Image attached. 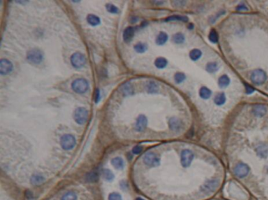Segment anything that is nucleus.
I'll return each mask as SVG.
<instances>
[{
  "label": "nucleus",
  "instance_id": "4468645a",
  "mask_svg": "<svg viewBox=\"0 0 268 200\" xmlns=\"http://www.w3.org/2000/svg\"><path fill=\"white\" fill-rule=\"evenodd\" d=\"M134 28H132V27H128L124 30V34H123V37H124V42H131L134 37Z\"/></svg>",
  "mask_w": 268,
  "mask_h": 200
},
{
  "label": "nucleus",
  "instance_id": "72a5a7b5",
  "mask_svg": "<svg viewBox=\"0 0 268 200\" xmlns=\"http://www.w3.org/2000/svg\"><path fill=\"white\" fill-rule=\"evenodd\" d=\"M106 9L111 14H118L119 13V9H118L117 7L114 5L110 4V3L106 5Z\"/></svg>",
  "mask_w": 268,
  "mask_h": 200
},
{
  "label": "nucleus",
  "instance_id": "c9c22d12",
  "mask_svg": "<svg viewBox=\"0 0 268 200\" xmlns=\"http://www.w3.org/2000/svg\"><path fill=\"white\" fill-rule=\"evenodd\" d=\"M210 41L213 43H216L218 42V34L215 30H212L209 34Z\"/></svg>",
  "mask_w": 268,
  "mask_h": 200
},
{
  "label": "nucleus",
  "instance_id": "aec40b11",
  "mask_svg": "<svg viewBox=\"0 0 268 200\" xmlns=\"http://www.w3.org/2000/svg\"><path fill=\"white\" fill-rule=\"evenodd\" d=\"M167 39H168V36L165 32H160V34L158 35L157 38V39H156V42H157V45H164L165 42L167 41Z\"/></svg>",
  "mask_w": 268,
  "mask_h": 200
},
{
  "label": "nucleus",
  "instance_id": "4be33fe9",
  "mask_svg": "<svg viewBox=\"0 0 268 200\" xmlns=\"http://www.w3.org/2000/svg\"><path fill=\"white\" fill-rule=\"evenodd\" d=\"M112 164L116 169H123L124 166V161L120 157H116V158L112 159Z\"/></svg>",
  "mask_w": 268,
  "mask_h": 200
},
{
  "label": "nucleus",
  "instance_id": "5701e85b",
  "mask_svg": "<svg viewBox=\"0 0 268 200\" xmlns=\"http://www.w3.org/2000/svg\"><path fill=\"white\" fill-rule=\"evenodd\" d=\"M148 49V46L146 43H142V42H139L134 46V49L137 53L139 54H142L144 52H146Z\"/></svg>",
  "mask_w": 268,
  "mask_h": 200
},
{
  "label": "nucleus",
  "instance_id": "f704fd0d",
  "mask_svg": "<svg viewBox=\"0 0 268 200\" xmlns=\"http://www.w3.org/2000/svg\"><path fill=\"white\" fill-rule=\"evenodd\" d=\"M167 21H188V18L186 16H169L167 19Z\"/></svg>",
  "mask_w": 268,
  "mask_h": 200
},
{
  "label": "nucleus",
  "instance_id": "a19ab883",
  "mask_svg": "<svg viewBox=\"0 0 268 200\" xmlns=\"http://www.w3.org/2000/svg\"><path fill=\"white\" fill-rule=\"evenodd\" d=\"M172 3L175 4L174 6H182L186 4V2L185 1H173Z\"/></svg>",
  "mask_w": 268,
  "mask_h": 200
},
{
  "label": "nucleus",
  "instance_id": "f3484780",
  "mask_svg": "<svg viewBox=\"0 0 268 200\" xmlns=\"http://www.w3.org/2000/svg\"><path fill=\"white\" fill-rule=\"evenodd\" d=\"M253 112L254 114L258 117H262L264 116V115L266 114L267 112V108L263 105H257L255 106L253 108Z\"/></svg>",
  "mask_w": 268,
  "mask_h": 200
},
{
  "label": "nucleus",
  "instance_id": "2eb2a0df",
  "mask_svg": "<svg viewBox=\"0 0 268 200\" xmlns=\"http://www.w3.org/2000/svg\"><path fill=\"white\" fill-rule=\"evenodd\" d=\"M146 90L149 93H156L159 90L158 85L154 81H149L146 84Z\"/></svg>",
  "mask_w": 268,
  "mask_h": 200
},
{
  "label": "nucleus",
  "instance_id": "f03ea898",
  "mask_svg": "<svg viewBox=\"0 0 268 200\" xmlns=\"http://www.w3.org/2000/svg\"><path fill=\"white\" fill-rule=\"evenodd\" d=\"M43 58V54L42 51L38 49H31L27 54V59L29 62L35 65H38L42 62Z\"/></svg>",
  "mask_w": 268,
  "mask_h": 200
},
{
  "label": "nucleus",
  "instance_id": "7c9ffc66",
  "mask_svg": "<svg viewBox=\"0 0 268 200\" xmlns=\"http://www.w3.org/2000/svg\"><path fill=\"white\" fill-rule=\"evenodd\" d=\"M102 175H103L104 178L106 180V181H113V178H114V175L112 173V171L109 170H104L103 172H102Z\"/></svg>",
  "mask_w": 268,
  "mask_h": 200
},
{
  "label": "nucleus",
  "instance_id": "20e7f679",
  "mask_svg": "<svg viewBox=\"0 0 268 200\" xmlns=\"http://www.w3.org/2000/svg\"><path fill=\"white\" fill-rule=\"evenodd\" d=\"M76 141L75 137L71 134H65L61 138V145L65 150H70L75 145Z\"/></svg>",
  "mask_w": 268,
  "mask_h": 200
},
{
  "label": "nucleus",
  "instance_id": "a211bd4d",
  "mask_svg": "<svg viewBox=\"0 0 268 200\" xmlns=\"http://www.w3.org/2000/svg\"><path fill=\"white\" fill-rule=\"evenodd\" d=\"M169 126L172 130H178L181 127V123L176 118H172L169 120Z\"/></svg>",
  "mask_w": 268,
  "mask_h": 200
},
{
  "label": "nucleus",
  "instance_id": "e433bc0d",
  "mask_svg": "<svg viewBox=\"0 0 268 200\" xmlns=\"http://www.w3.org/2000/svg\"><path fill=\"white\" fill-rule=\"evenodd\" d=\"M186 79V75L183 73H177L175 75V80L177 83H181Z\"/></svg>",
  "mask_w": 268,
  "mask_h": 200
},
{
  "label": "nucleus",
  "instance_id": "393cba45",
  "mask_svg": "<svg viewBox=\"0 0 268 200\" xmlns=\"http://www.w3.org/2000/svg\"><path fill=\"white\" fill-rule=\"evenodd\" d=\"M230 84V79L229 77L226 75H222L219 79V86L223 88V87H226Z\"/></svg>",
  "mask_w": 268,
  "mask_h": 200
},
{
  "label": "nucleus",
  "instance_id": "f257e3e1",
  "mask_svg": "<svg viewBox=\"0 0 268 200\" xmlns=\"http://www.w3.org/2000/svg\"><path fill=\"white\" fill-rule=\"evenodd\" d=\"M89 84L84 79H77L74 80L72 83V88L75 93H83L88 90Z\"/></svg>",
  "mask_w": 268,
  "mask_h": 200
},
{
  "label": "nucleus",
  "instance_id": "c03bdc74",
  "mask_svg": "<svg viewBox=\"0 0 268 200\" xmlns=\"http://www.w3.org/2000/svg\"><path fill=\"white\" fill-rule=\"evenodd\" d=\"M137 21V18H134V17H133V20H131V21L132 23H134V21Z\"/></svg>",
  "mask_w": 268,
  "mask_h": 200
},
{
  "label": "nucleus",
  "instance_id": "9d476101",
  "mask_svg": "<svg viewBox=\"0 0 268 200\" xmlns=\"http://www.w3.org/2000/svg\"><path fill=\"white\" fill-rule=\"evenodd\" d=\"M234 173L238 177H246L249 173V167L245 163H238L234 169Z\"/></svg>",
  "mask_w": 268,
  "mask_h": 200
},
{
  "label": "nucleus",
  "instance_id": "0eeeda50",
  "mask_svg": "<svg viewBox=\"0 0 268 200\" xmlns=\"http://www.w3.org/2000/svg\"><path fill=\"white\" fill-rule=\"evenodd\" d=\"M144 163L149 166H157L160 165V158L153 152H148L143 157Z\"/></svg>",
  "mask_w": 268,
  "mask_h": 200
},
{
  "label": "nucleus",
  "instance_id": "bb28decb",
  "mask_svg": "<svg viewBox=\"0 0 268 200\" xmlns=\"http://www.w3.org/2000/svg\"><path fill=\"white\" fill-rule=\"evenodd\" d=\"M167 61L164 57H158L155 61V65L158 68H164L167 66Z\"/></svg>",
  "mask_w": 268,
  "mask_h": 200
},
{
  "label": "nucleus",
  "instance_id": "c756f323",
  "mask_svg": "<svg viewBox=\"0 0 268 200\" xmlns=\"http://www.w3.org/2000/svg\"><path fill=\"white\" fill-rule=\"evenodd\" d=\"M206 69L210 73H214L218 70V65L216 62H210L206 65Z\"/></svg>",
  "mask_w": 268,
  "mask_h": 200
},
{
  "label": "nucleus",
  "instance_id": "cd10ccee",
  "mask_svg": "<svg viewBox=\"0 0 268 200\" xmlns=\"http://www.w3.org/2000/svg\"><path fill=\"white\" fill-rule=\"evenodd\" d=\"M201 55H202L201 51H200V49H193V50L190 52V58L192 59L193 61H197V60H198V59L201 57Z\"/></svg>",
  "mask_w": 268,
  "mask_h": 200
},
{
  "label": "nucleus",
  "instance_id": "9b49d317",
  "mask_svg": "<svg viewBox=\"0 0 268 200\" xmlns=\"http://www.w3.org/2000/svg\"><path fill=\"white\" fill-rule=\"evenodd\" d=\"M13 64L6 59H2L0 61V73L2 75H7L13 71Z\"/></svg>",
  "mask_w": 268,
  "mask_h": 200
},
{
  "label": "nucleus",
  "instance_id": "a18cd8bd",
  "mask_svg": "<svg viewBox=\"0 0 268 200\" xmlns=\"http://www.w3.org/2000/svg\"><path fill=\"white\" fill-rule=\"evenodd\" d=\"M136 200H144V199H142V198H138V199H136Z\"/></svg>",
  "mask_w": 268,
  "mask_h": 200
},
{
  "label": "nucleus",
  "instance_id": "ddd939ff",
  "mask_svg": "<svg viewBox=\"0 0 268 200\" xmlns=\"http://www.w3.org/2000/svg\"><path fill=\"white\" fill-rule=\"evenodd\" d=\"M147 119L143 115H140L137 119L135 129L137 131H143L147 126Z\"/></svg>",
  "mask_w": 268,
  "mask_h": 200
},
{
  "label": "nucleus",
  "instance_id": "f8f14e48",
  "mask_svg": "<svg viewBox=\"0 0 268 200\" xmlns=\"http://www.w3.org/2000/svg\"><path fill=\"white\" fill-rule=\"evenodd\" d=\"M120 92L124 97L131 96L134 93V87L129 82H124L120 87Z\"/></svg>",
  "mask_w": 268,
  "mask_h": 200
},
{
  "label": "nucleus",
  "instance_id": "7ed1b4c3",
  "mask_svg": "<svg viewBox=\"0 0 268 200\" xmlns=\"http://www.w3.org/2000/svg\"><path fill=\"white\" fill-rule=\"evenodd\" d=\"M251 80L253 83L257 85H261L267 80L266 73L261 69L255 70L251 75Z\"/></svg>",
  "mask_w": 268,
  "mask_h": 200
},
{
  "label": "nucleus",
  "instance_id": "412c9836",
  "mask_svg": "<svg viewBox=\"0 0 268 200\" xmlns=\"http://www.w3.org/2000/svg\"><path fill=\"white\" fill-rule=\"evenodd\" d=\"M85 180L87 182H91V183L92 182H96L98 180V173L94 172V171L90 172L87 173L86 177H85Z\"/></svg>",
  "mask_w": 268,
  "mask_h": 200
},
{
  "label": "nucleus",
  "instance_id": "dca6fc26",
  "mask_svg": "<svg viewBox=\"0 0 268 200\" xmlns=\"http://www.w3.org/2000/svg\"><path fill=\"white\" fill-rule=\"evenodd\" d=\"M87 21L88 24H90L91 26H97L100 24V18L96 15L94 14H89L87 17Z\"/></svg>",
  "mask_w": 268,
  "mask_h": 200
},
{
  "label": "nucleus",
  "instance_id": "6e6552de",
  "mask_svg": "<svg viewBox=\"0 0 268 200\" xmlns=\"http://www.w3.org/2000/svg\"><path fill=\"white\" fill-rule=\"evenodd\" d=\"M193 158V153L190 150H184L181 153V163L184 167H188Z\"/></svg>",
  "mask_w": 268,
  "mask_h": 200
},
{
  "label": "nucleus",
  "instance_id": "2f4dec72",
  "mask_svg": "<svg viewBox=\"0 0 268 200\" xmlns=\"http://www.w3.org/2000/svg\"><path fill=\"white\" fill-rule=\"evenodd\" d=\"M173 41L177 44H180V43H182L185 41V37L181 33H177L173 36Z\"/></svg>",
  "mask_w": 268,
  "mask_h": 200
},
{
  "label": "nucleus",
  "instance_id": "423d86ee",
  "mask_svg": "<svg viewBox=\"0 0 268 200\" xmlns=\"http://www.w3.org/2000/svg\"><path fill=\"white\" fill-rule=\"evenodd\" d=\"M71 63L73 67L80 68V67H83L86 64V57L83 54L77 52V53L73 54L71 57Z\"/></svg>",
  "mask_w": 268,
  "mask_h": 200
},
{
  "label": "nucleus",
  "instance_id": "4c0bfd02",
  "mask_svg": "<svg viewBox=\"0 0 268 200\" xmlns=\"http://www.w3.org/2000/svg\"><path fill=\"white\" fill-rule=\"evenodd\" d=\"M108 200H122V198L120 194L112 193L108 196Z\"/></svg>",
  "mask_w": 268,
  "mask_h": 200
},
{
  "label": "nucleus",
  "instance_id": "473e14b6",
  "mask_svg": "<svg viewBox=\"0 0 268 200\" xmlns=\"http://www.w3.org/2000/svg\"><path fill=\"white\" fill-rule=\"evenodd\" d=\"M76 195L73 191H68L62 197V200H76Z\"/></svg>",
  "mask_w": 268,
  "mask_h": 200
},
{
  "label": "nucleus",
  "instance_id": "1a4fd4ad",
  "mask_svg": "<svg viewBox=\"0 0 268 200\" xmlns=\"http://www.w3.org/2000/svg\"><path fill=\"white\" fill-rule=\"evenodd\" d=\"M219 186V181L216 180H209L201 187V191L206 193H211L216 190Z\"/></svg>",
  "mask_w": 268,
  "mask_h": 200
},
{
  "label": "nucleus",
  "instance_id": "58836bf2",
  "mask_svg": "<svg viewBox=\"0 0 268 200\" xmlns=\"http://www.w3.org/2000/svg\"><path fill=\"white\" fill-rule=\"evenodd\" d=\"M142 151V148L141 146H139V145H137V146L134 147V148L132 149V152L135 155H139L140 154Z\"/></svg>",
  "mask_w": 268,
  "mask_h": 200
},
{
  "label": "nucleus",
  "instance_id": "37998d69",
  "mask_svg": "<svg viewBox=\"0 0 268 200\" xmlns=\"http://www.w3.org/2000/svg\"><path fill=\"white\" fill-rule=\"evenodd\" d=\"M245 87H246V90H247V93H252V92L254 91V89L252 88V86H249V85H246V86H245Z\"/></svg>",
  "mask_w": 268,
  "mask_h": 200
},
{
  "label": "nucleus",
  "instance_id": "39448f33",
  "mask_svg": "<svg viewBox=\"0 0 268 200\" xmlns=\"http://www.w3.org/2000/svg\"><path fill=\"white\" fill-rule=\"evenodd\" d=\"M88 118V112L84 108H78L74 113V119L78 124L85 123Z\"/></svg>",
  "mask_w": 268,
  "mask_h": 200
},
{
  "label": "nucleus",
  "instance_id": "ea45409f",
  "mask_svg": "<svg viewBox=\"0 0 268 200\" xmlns=\"http://www.w3.org/2000/svg\"><path fill=\"white\" fill-rule=\"evenodd\" d=\"M100 100V91L98 89H97L95 93H94V101L98 103Z\"/></svg>",
  "mask_w": 268,
  "mask_h": 200
},
{
  "label": "nucleus",
  "instance_id": "b1692460",
  "mask_svg": "<svg viewBox=\"0 0 268 200\" xmlns=\"http://www.w3.org/2000/svg\"><path fill=\"white\" fill-rule=\"evenodd\" d=\"M226 102V96L223 93H218L216 97H215V103L217 105H223L224 103Z\"/></svg>",
  "mask_w": 268,
  "mask_h": 200
},
{
  "label": "nucleus",
  "instance_id": "79ce46f5",
  "mask_svg": "<svg viewBox=\"0 0 268 200\" xmlns=\"http://www.w3.org/2000/svg\"><path fill=\"white\" fill-rule=\"evenodd\" d=\"M237 9L238 11H244V10H248V8L246 7V6L244 4H240L237 7Z\"/></svg>",
  "mask_w": 268,
  "mask_h": 200
},
{
  "label": "nucleus",
  "instance_id": "6ab92c4d",
  "mask_svg": "<svg viewBox=\"0 0 268 200\" xmlns=\"http://www.w3.org/2000/svg\"><path fill=\"white\" fill-rule=\"evenodd\" d=\"M31 182L34 185H40L44 182V177L41 174H34L31 178Z\"/></svg>",
  "mask_w": 268,
  "mask_h": 200
},
{
  "label": "nucleus",
  "instance_id": "a878e982",
  "mask_svg": "<svg viewBox=\"0 0 268 200\" xmlns=\"http://www.w3.org/2000/svg\"><path fill=\"white\" fill-rule=\"evenodd\" d=\"M212 95V91L208 90L207 87H202L200 90V96L203 99H208Z\"/></svg>",
  "mask_w": 268,
  "mask_h": 200
},
{
  "label": "nucleus",
  "instance_id": "c85d7f7f",
  "mask_svg": "<svg viewBox=\"0 0 268 200\" xmlns=\"http://www.w3.org/2000/svg\"><path fill=\"white\" fill-rule=\"evenodd\" d=\"M257 153H258V155L260 157L265 158L267 156L268 153V150L267 148V147L264 146V145H262V146H259V148H257Z\"/></svg>",
  "mask_w": 268,
  "mask_h": 200
}]
</instances>
